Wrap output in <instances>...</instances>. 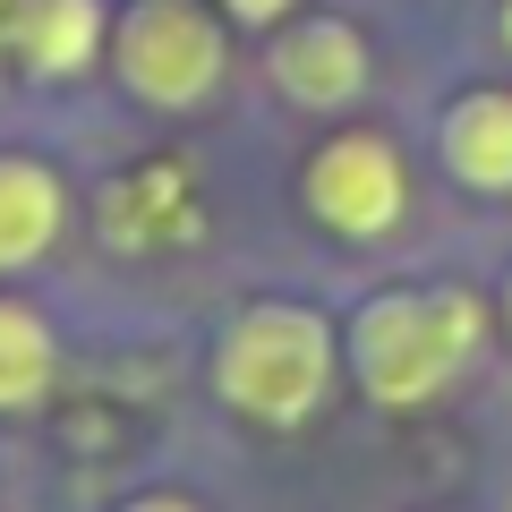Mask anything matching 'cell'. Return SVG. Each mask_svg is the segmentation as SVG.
<instances>
[{"label":"cell","mask_w":512,"mask_h":512,"mask_svg":"<svg viewBox=\"0 0 512 512\" xmlns=\"http://www.w3.org/2000/svg\"><path fill=\"white\" fill-rule=\"evenodd\" d=\"M94 52H111V9L103 0H18L9 26V60L43 86H69L94 69Z\"/></svg>","instance_id":"7"},{"label":"cell","mask_w":512,"mask_h":512,"mask_svg":"<svg viewBox=\"0 0 512 512\" xmlns=\"http://www.w3.org/2000/svg\"><path fill=\"white\" fill-rule=\"evenodd\" d=\"M436 154L470 197H512V86H461L436 120Z\"/></svg>","instance_id":"6"},{"label":"cell","mask_w":512,"mask_h":512,"mask_svg":"<svg viewBox=\"0 0 512 512\" xmlns=\"http://www.w3.org/2000/svg\"><path fill=\"white\" fill-rule=\"evenodd\" d=\"M495 308H504V333H512V274H504V291H495Z\"/></svg>","instance_id":"15"},{"label":"cell","mask_w":512,"mask_h":512,"mask_svg":"<svg viewBox=\"0 0 512 512\" xmlns=\"http://www.w3.org/2000/svg\"><path fill=\"white\" fill-rule=\"evenodd\" d=\"M265 77L291 111H350L376 77V60H367V35L350 18H282L265 35Z\"/></svg>","instance_id":"5"},{"label":"cell","mask_w":512,"mask_h":512,"mask_svg":"<svg viewBox=\"0 0 512 512\" xmlns=\"http://www.w3.org/2000/svg\"><path fill=\"white\" fill-rule=\"evenodd\" d=\"M111 77L146 111H197L231 77V26L205 0H137L111 18Z\"/></svg>","instance_id":"3"},{"label":"cell","mask_w":512,"mask_h":512,"mask_svg":"<svg viewBox=\"0 0 512 512\" xmlns=\"http://www.w3.org/2000/svg\"><path fill=\"white\" fill-rule=\"evenodd\" d=\"M120 512H197V504H188V495H163V487H154V495H137V504H120Z\"/></svg>","instance_id":"12"},{"label":"cell","mask_w":512,"mask_h":512,"mask_svg":"<svg viewBox=\"0 0 512 512\" xmlns=\"http://www.w3.org/2000/svg\"><path fill=\"white\" fill-rule=\"evenodd\" d=\"M299 205L333 239H393L410 222V163L384 128H333L299 171Z\"/></svg>","instance_id":"4"},{"label":"cell","mask_w":512,"mask_h":512,"mask_svg":"<svg viewBox=\"0 0 512 512\" xmlns=\"http://www.w3.org/2000/svg\"><path fill=\"white\" fill-rule=\"evenodd\" d=\"M9 26H18V0H0V52H9Z\"/></svg>","instance_id":"13"},{"label":"cell","mask_w":512,"mask_h":512,"mask_svg":"<svg viewBox=\"0 0 512 512\" xmlns=\"http://www.w3.org/2000/svg\"><path fill=\"white\" fill-rule=\"evenodd\" d=\"M495 35H504V52H512V0H504V9H495Z\"/></svg>","instance_id":"14"},{"label":"cell","mask_w":512,"mask_h":512,"mask_svg":"<svg viewBox=\"0 0 512 512\" xmlns=\"http://www.w3.org/2000/svg\"><path fill=\"white\" fill-rule=\"evenodd\" d=\"M60 376V342L43 325V308H26L18 291H0V419H18L52 393Z\"/></svg>","instance_id":"9"},{"label":"cell","mask_w":512,"mask_h":512,"mask_svg":"<svg viewBox=\"0 0 512 512\" xmlns=\"http://www.w3.org/2000/svg\"><path fill=\"white\" fill-rule=\"evenodd\" d=\"M69 231V180H60L43 154L0 146V274H26L60 248Z\"/></svg>","instance_id":"8"},{"label":"cell","mask_w":512,"mask_h":512,"mask_svg":"<svg viewBox=\"0 0 512 512\" xmlns=\"http://www.w3.org/2000/svg\"><path fill=\"white\" fill-rule=\"evenodd\" d=\"M342 333L325 308L308 299H248L231 325L214 333V393L222 410H239L248 427H308L333 402V376H342Z\"/></svg>","instance_id":"2"},{"label":"cell","mask_w":512,"mask_h":512,"mask_svg":"<svg viewBox=\"0 0 512 512\" xmlns=\"http://www.w3.org/2000/svg\"><path fill=\"white\" fill-rule=\"evenodd\" d=\"M214 9H222L231 26H256V35H274L282 18H299V0H214Z\"/></svg>","instance_id":"11"},{"label":"cell","mask_w":512,"mask_h":512,"mask_svg":"<svg viewBox=\"0 0 512 512\" xmlns=\"http://www.w3.org/2000/svg\"><path fill=\"white\" fill-rule=\"evenodd\" d=\"M487 299L470 282H393V291L359 299L342 325V359L376 410H427L453 393L487 350Z\"/></svg>","instance_id":"1"},{"label":"cell","mask_w":512,"mask_h":512,"mask_svg":"<svg viewBox=\"0 0 512 512\" xmlns=\"http://www.w3.org/2000/svg\"><path fill=\"white\" fill-rule=\"evenodd\" d=\"M103 222H111V239H120V248H154L171 222H197L180 163H146V171H128V180H111Z\"/></svg>","instance_id":"10"}]
</instances>
